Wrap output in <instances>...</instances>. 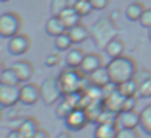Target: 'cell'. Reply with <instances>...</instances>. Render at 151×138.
<instances>
[{
    "instance_id": "cell-27",
    "label": "cell",
    "mask_w": 151,
    "mask_h": 138,
    "mask_svg": "<svg viewBox=\"0 0 151 138\" xmlns=\"http://www.w3.org/2000/svg\"><path fill=\"white\" fill-rule=\"evenodd\" d=\"M70 5H73L70 0H52L50 2V13L52 17H59L65 8H68Z\"/></svg>"
},
{
    "instance_id": "cell-20",
    "label": "cell",
    "mask_w": 151,
    "mask_h": 138,
    "mask_svg": "<svg viewBox=\"0 0 151 138\" xmlns=\"http://www.w3.org/2000/svg\"><path fill=\"white\" fill-rule=\"evenodd\" d=\"M85 55L86 54L83 52L80 47H72L70 50H67V55H65L67 67H70V68H80V65H81Z\"/></svg>"
},
{
    "instance_id": "cell-34",
    "label": "cell",
    "mask_w": 151,
    "mask_h": 138,
    "mask_svg": "<svg viewBox=\"0 0 151 138\" xmlns=\"http://www.w3.org/2000/svg\"><path fill=\"white\" fill-rule=\"evenodd\" d=\"M148 78H151V72H150V70H140V72L135 73V80L138 81V85L143 83L145 80H148Z\"/></svg>"
},
{
    "instance_id": "cell-39",
    "label": "cell",
    "mask_w": 151,
    "mask_h": 138,
    "mask_svg": "<svg viewBox=\"0 0 151 138\" xmlns=\"http://www.w3.org/2000/svg\"><path fill=\"white\" fill-rule=\"evenodd\" d=\"M5 68H7V67H5V65H4V62L0 60V85H2V76H4V72H5Z\"/></svg>"
},
{
    "instance_id": "cell-26",
    "label": "cell",
    "mask_w": 151,
    "mask_h": 138,
    "mask_svg": "<svg viewBox=\"0 0 151 138\" xmlns=\"http://www.w3.org/2000/svg\"><path fill=\"white\" fill-rule=\"evenodd\" d=\"M73 8H75L76 13H78L81 18L91 15V12L94 10L93 5L89 4V0H75V2H73Z\"/></svg>"
},
{
    "instance_id": "cell-33",
    "label": "cell",
    "mask_w": 151,
    "mask_h": 138,
    "mask_svg": "<svg viewBox=\"0 0 151 138\" xmlns=\"http://www.w3.org/2000/svg\"><path fill=\"white\" fill-rule=\"evenodd\" d=\"M137 107V96H130V98L125 99L124 102V111H135ZM122 111V112H124Z\"/></svg>"
},
{
    "instance_id": "cell-13",
    "label": "cell",
    "mask_w": 151,
    "mask_h": 138,
    "mask_svg": "<svg viewBox=\"0 0 151 138\" xmlns=\"http://www.w3.org/2000/svg\"><path fill=\"white\" fill-rule=\"evenodd\" d=\"M140 122L141 115L137 111H124L117 117V124L120 128H137L140 127Z\"/></svg>"
},
{
    "instance_id": "cell-19",
    "label": "cell",
    "mask_w": 151,
    "mask_h": 138,
    "mask_svg": "<svg viewBox=\"0 0 151 138\" xmlns=\"http://www.w3.org/2000/svg\"><path fill=\"white\" fill-rule=\"evenodd\" d=\"M59 18L62 20V23L65 24L67 29H70V28L80 24V21H81V17L76 13V10L73 8V5H70L68 8H65V10H63L62 13L59 15Z\"/></svg>"
},
{
    "instance_id": "cell-7",
    "label": "cell",
    "mask_w": 151,
    "mask_h": 138,
    "mask_svg": "<svg viewBox=\"0 0 151 138\" xmlns=\"http://www.w3.org/2000/svg\"><path fill=\"white\" fill-rule=\"evenodd\" d=\"M20 102V85H0V107H13Z\"/></svg>"
},
{
    "instance_id": "cell-18",
    "label": "cell",
    "mask_w": 151,
    "mask_h": 138,
    "mask_svg": "<svg viewBox=\"0 0 151 138\" xmlns=\"http://www.w3.org/2000/svg\"><path fill=\"white\" fill-rule=\"evenodd\" d=\"M44 29H46V34H47V36L57 37V36H60V34L65 33L67 28H65V24L62 23V20H60L59 17H50L49 20L46 21V26H44Z\"/></svg>"
},
{
    "instance_id": "cell-2",
    "label": "cell",
    "mask_w": 151,
    "mask_h": 138,
    "mask_svg": "<svg viewBox=\"0 0 151 138\" xmlns=\"http://www.w3.org/2000/svg\"><path fill=\"white\" fill-rule=\"evenodd\" d=\"M106 67H107L111 81L117 83V85L133 78L135 73L138 72L135 60L132 57H127V55H120V57H115V59H111Z\"/></svg>"
},
{
    "instance_id": "cell-8",
    "label": "cell",
    "mask_w": 151,
    "mask_h": 138,
    "mask_svg": "<svg viewBox=\"0 0 151 138\" xmlns=\"http://www.w3.org/2000/svg\"><path fill=\"white\" fill-rule=\"evenodd\" d=\"M41 101V86L36 83H23L20 86V102L24 106H34Z\"/></svg>"
},
{
    "instance_id": "cell-38",
    "label": "cell",
    "mask_w": 151,
    "mask_h": 138,
    "mask_svg": "<svg viewBox=\"0 0 151 138\" xmlns=\"http://www.w3.org/2000/svg\"><path fill=\"white\" fill-rule=\"evenodd\" d=\"M55 138H72V133H70V130H67V132H62V133H59Z\"/></svg>"
},
{
    "instance_id": "cell-25",
    "label": "cell",
    "mask_w": 151,
    "mask_h": 138,
    "mask_svg": "<svg viewBox=\"0 0 151 138\" xmlns=\"http://www.w3.org/2000/svg\"><path fill=\"white\" fill-rule=\"evenodd\" d=\"M140 115H141V122H140L141 130L151 137V104H148L146 107L140 112Z\"/></svg>"
},
{
    "instance_id": "cell-22",
    "label": "cell",
    "mask_w": 151,
    "mask_h": 138,
    "mask_svg": "<svg viewBox=\"0 0 151 138\" xmlns=\"http://www.w3.org/2000/svg\"><path fill=\"white\" fill-rule=\"evenodd\" d=\"M143 12H145V5L140 4V2H133L125 8V17H127L128 21H138L143 15Z\"/></svg>"
},
{
    "instance_id": "cell-16",
    "label": "cell",
    "mask_w": 151,
    "mask_h": 138,
    "mask_svg": "<svg viewBox=\"0 0 151 138\" xmlns=\"http://www.w3.org/2000/svg\"><path fill=\"white\" fill-rule=\"evenodd\" d=\"M67 33H68L70 39H72L73 44H81L85 42L88 37H91V29H89L88 26H85V24H76V26L70 28V29H67Z\"/></svg>"
},
{
    "instance_id": "cell-14",
    "label": "cell",
    "mask_w": 151,
    "mask_h": 138,
    "mask_svg": "<svg viewBox=\"0 0 151 138\" xmlns=\"http://www.w3.org/2000/svg\"><path fill=\"white\" fill-rule=\"evenodd\" d=\"M17 130L20 132V135L23 138H33L37 132L41 130L39 127V120L34 117H26L21 120V124L17 127Z\"/></svg>"
},
{
    "instance_id": "cell-31",
    "label": "cell",
    "mask_w": 151,
    "mask_h": 138,
    "mask_svg": "<svg viewBox=\"0 0 151 138\" xmlns=\"http://www.w3.org/2000/svg\"><path fill=\"white\" fill-rule=\"evenodd\" d=\"M138 23L143 28L150 29L151 28V8H145V12H143V15H141V18L138 20Z\"/></svg>"
},
{
    "instance_id": "cell-10",
    "label": "cell",
    "mask_w": 151,
    "mask_h": 138,
    "mask_svg": "<svg viewBox=\"0 0 151 138\" xmlns=\"http://www.w3.org/2000/svg\"><path fill=\"white\" fill-rule=\"evenodd\" d=\"M125 99H127V96H124L120 91H119V88H117L114 93H111L109 96H106V98L102 99V102H104V109L106 111L114 112V114H120V112L124 111Z\"/></svg>"
},
{
    "instance_id": "cell-11",
    "label": "cell",
    "mask_w": 151,
    "mask_h": 138,
    "mask_svg": "<svg viewBox=\"0 0 151 138\" xmlns=\"http://www.w3.org/2000/svg\"><path fill=\"white\" fill-rule=\"evenodd\" d=\"M120 130L117 122H99L96 124L93 138H117V133Z\"/></svg>"
},
{
    "instance_id": "cell-9",
    "label": "cell",
    "mask_w": 151,
    "mask_h": 138,
    "mask_svg": "<svg viewBox=\"0 0 151 138\" xmlns=\"http://www.w3.org/2000/svg\"><path fill=\"white\" fill-rule=\"evenodd\" d=\"M31 47V39L26 36V34H21L18 33L17 36L10 37L8 39V44H7V49H8V54L15 57H20L23 54H26Z\"/></svg>"
},
{
    "instance_id": "cell-32",
    "label": "cell",
    "mask_w": 151,
    "mask_h": 138,
    "mask_svg": "<svg viewBox=\"0 0 151 138\" xmlns=\"http://www.w3.org/2000/svg\"><path fill=\"white\" fill-rule=\"evenodd\" d=\"M59 62H60V57H59V54H49V55L46 57V60H44V65L46 67H49V68H52V67H57L59 65Z\"/></svg>"
},
{
    "instance_id": "cell-24",
    "label": "cell",
    "mask_w": 151,
    "mask_h": 138,
    "mask_svg": "<svg viewBox=\"0 0 151 138\" xmlns=\"http://www.w3.org/2000/svg\"><path fill=\"white\" fill-rule=\"evenodd\" d=\"M54 46H55V49L57 50H60V52H67V50H70L72 49V46H73V42H72V39H70V36H68V33H63V34H60V36H57V37H54Z\"/></svg>"
},
{
    "instance_id": "cell-12",
    "label": "cell",
    "mask_w": 151,
    "mask_h": 138,
    "mask_svg": "<svg viewBox=\"0 0 151 138\" xmlns=\"http://www.w3.org/2000/svg\"><path fill=\"white\" fill-rule=\"evenodd\" d=\"M10 67L13 68V72L17 73L18 80H20V85L28 83L34 75V67H33V63L28 62V60H18V62L12 63Z\"/></svg>"
},
{
    "instance_id": "cell-29",
    "label": "cell",
    "mask_w": 151,
    "mask_h": 138,
    "mask_svg": "<svg viewBox=\"0 0 151 138\" xmlns=\"http://www.w3.org/2000/svg\"><path fill=\"white\" fill-rule=\"evenodd\" d=\"M138 98H151V78H148V80H145L143 83H140Z\"/></svg>"
},
{
    "instance_id": "cell-41",
    "label": "cell",
    "mask_w": 151,
    "mask_h": 138,
    "mask_svg": "<svg viewBox=\"0 0 151 138\" xmlns=\"http://www.w3.org/2000/svg\"><path fill=\"white\" fill-rule=\"evenodd\" d=\"M0 2H2V4H5V2H10V0H0Z\"/></svg>"
},
{
    "instance_id": "cell-15",
    "label": "cell",
    "mask_w": 151,
    "mask_h": 138,
    "mask_svg": "<svg viewBox=\"0 0 151 138\" xmlns=\"http://www.w3.org/2000/svg\"><path fill=\"white\" fill-rule=\"evenodd\" d=\"M104 65L102 63V57L99 55V54H86L85 59H83L81 65H80V70H81L85 75H91L93 72H96L98 68H101V67Z\"/></svg>"
},
{
    "instance_id": "cell-3",
    "label": "cell",
    "mask_w": 151,
    "mask_h": 138,
    "mask_svg": "<svg viewBox=\"0 0 151 138\" xmlns=\"http://www.w3.org/2000/svg\"><path fill=\"white\" fill-rule=\"evenodd\" d=\"M117 34H119V29L111 18H99L91 28L93 41H94V44L102 50L106 49V46H107L114 37H117Z\"/></svg>"
},
{
    "instance_id": "cell-36",
    "label": "cell",
    "mask_w": 151,
    "mask_h": 138,
    "mask_svg": "<svg viewBox=\"0 0 151 138\" xmlns=\"http://www.w3.org/2000/svg\"><path fill=\"white\" fill-rule=\"evenodd\" d=\"M33 138H50V135H49V132H47V130H44V128H41V130L37 132V133L34 135Z\"/></svg>"
},
{
    "instance_id": "cell-40",
    "label": "cell",
    "mask_w": 151,
    "mask_h": 138,
    "mask_svg": "<svg viewBox=\"0 0 151 138\" xmlns=\"http://www.w3.org/2000/svg\"><path fill=\"white\" fill-rule=\"evenodd\" d=\"M148 39H150V42H151V28L148 29Z\"/></svg>"
},
{
    "instance_id": "cell-37",
    "label": "cell",
    "mask_w": 151,
    "mask_h": 138,
    "mask_svg": "<svg viewBox=\"0 0 151 138\" xmlns=\"http://www.w3.org/2000/svg\"><path fill=\"white\" fill-rule=\"evenodd\" d=\"M7 138H23V137L20 135V132H18V130H12L10 133L7 135Z\"/></svg>"
},
{
    "instance_id": "cell-28",
    "label": "cell",
    "mask_w": 151,
    "mask_h": 138,
    "mask_svg": "<svg viewBox=\"0 0 151 138\" xmlns=\"http://www.w3.org/2000/svg\"><path fill=\"white\" fill-rule=\"evenodd\" d=\"M2 83H4V85H20V80H18L17 73L13 72V68H12V67L5 68L4 76H2Z\"/></svg>"
},
{
    "instance_id": "cell-6",
    "label": "cell",
    "mask_w": 151,
    "mask_h": 138,
    "mask_svg": "<svg viewBox=\"0 0 151 138\" xmlns=\"http://www.w3.org/2000/svg\"><path fill=\"white\" fill-rule=\"evenodd\" d=\"M89 124V117L83 107H76L65 117V125L70 132H78L83 130Z\"/></svg>"
},
{
    "instance_id": "cell-35",
    "label": "cell",
    "mask_w": 151,
    "mask_h": 138,
    "mask_svg": "<svg viewBox=\"0 0 151 138\" xmlns=\"http://www.w3.org/2000/svg\"><path fill=\"white\" fill-rule=\"evenodd\" d=\"M89 4L93 5L94 10H104V8H107L109 0H89Z\"/></svg>"
},
{
    "instance_id": "cell-5",
    "label": "cell",
    "mask_w": 151,
    "mask_h": 138,
    "mask_svg": "<svg viewBox=\"0 0 151 138\" xmlns=\"http://www.w3.org/2000/svg\"><path fill=\"white\" fill-rule=\"evenodd\" d=\"M39 86H41V99L46 106H54L63 98V93L60 89V85L55 76L46 78Z\"/></svg>"
},
{
    "instance_id": "cell-21",
    "label": "cell",
    "mask_w": 151,
    "mask_h": 138,
    "mask_svg": "<svg viewBox=\"0 0 151 138\" xmlns=\"http://www.w3.org/2000/svg\"><path fill=\"white\" fill-rule=\"evenodd\" d=\"M104 50H106V54H107L111 59L120 57V55H124V52H125V42L120 39V37H114V39L106 46Z\"/></svg>"
},
{
    "instance_id": "cell-1",
    "label": "cell",
    "mask_w": 151,
    "mask_h": 138,
    "mask_svg": "<svg viewBox=\"0 0 151 138\" xmlns=\"http://www.w3.org/2000/svg\"><path fill=\"white\" fill-rule=\"evenodd\" d=\"M57 81H59L63 94L85 91L91 85L88 75H85L80 68H70V67H67L65 70L60 72V75L57 76Z\"/></svg>"
},
{
    "instance_id": "cell-4",
    "label": "cell",
    "mask_w": 151,
    "mask_h": 138,
    "mask_svg": "<svg viewBox=\"0 0 151 138\" xmlns=\"http://www.w3.org/2000/svg\"><path fill=\"white\" fill-rule=\"evenodd\" d=\"M21 31V18L15 12H5L0 15V37L10 39Z\"/></svg>"
},
{
    "instance_id": "cell-30",
    "label": "cell",
    "mask_w": 151,
    "mask_h": 138,
    "mask_svg": "<svg viewBox=\"0 0 151 138\" xmlns=\"http://www.w3.org/2000/svg\"><path fill=\"white\" fill-rule=\"evenodd\" d=\"M117 138H140V133L137 132V128H120Z\"/></svg>"
},
{
    "instance_id": "cell-17",
    "label": "cell",
    "mask_w": 151,
    "mask_h": 138,
    "mask_svg": "<svg viewBox=\"0 0 151 138\" xmlns=\"http://www.w3.org/2000/svg\"><path fill=\"white\" fill-rule=\"evenodd\" d=\"M88 78L93 86H99V88H104L106 85L111 83V76H109V72H107V67L106 65H102L101 68H98L91 75H88Z\"/></svg>"
},
{
    "instance_id": "cell-23",
    "label": "cell",
    "mask_w": 151,
    "mask_h": 138,
    "mask_svg": "<svg viewBox=\"0 0 151 138\" xmlns=\"http://www.w3.org/2000/svg\"><path fill=\"white\" fill-rule=\"evenodd\" d=\"M138 88H140V85H138V81L135 80V76L119 85V91L124 96H127V98H130V96H138Z\"/></svg>"
}]
</instances>
